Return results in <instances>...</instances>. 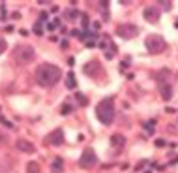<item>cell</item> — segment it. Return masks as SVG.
Listing matches in <instances>:
<instances>
[{"label": "cell", "mask_w": 178, "mask_h": 173, "mask_svg": "<svg viewBox=\"0 0 178 173\" xmlns=\"http://www.w3.org/2000/svg\"><path fill=\"white\" fill-rule=\"evenodd\" d=\"M60 77H62V72H60L58 66L54 64H39L38 70H36V81H38V85L45 86V89H49V86H54L60 81Z\"/></svg>", "instance_id": "obj_1"}, {"label": "cell", "mask_w": 178, "mask_h": 173, "mask_svg": "<svg viewBox=\"0 0 178 173\" xmlns=\"http://www.w3.org/2000/svg\"><path fill=\"white\" fill-rule=\"evenodd\" d=\"M96 117L99 119L101 124H111L114 119V104H113V98H105L101 100L96 107Z\"/></svg>", "instance_id": "obj_2"}, {"label": "cell", "mask_w": 178, "mask_h": 173, "mask_svg": "<svg viewBox=\"0 0 178 173\" xmlns=\"http://www.w3.org/2000/svg\"><path fill=\"white\" fill-rule=\"evenodd\" d=\"M32 58H34V47L32 45H17V47L13 49V60L17 64H28V62H32Z\"/></svg>", "instance_id": "obj_3"}, {"label": "cell", "mask_w": 178, "mask_h": 173, "mask_svg": "<svg viewBox=\"0 0 178 173\" xmlns=\"http://www.w3.org/2000/svg\"><path fill=\"white\" fill-rule=\"evenodd\" d=\"M144 45H146V49H148L152 55H159V53H163V51H165L167 42L161 36H157V34H152V36L146 38Z\"/></svg>", "instance_id": "obj_4"}, {"label": "cell", "mask_w": 178, "mask_h": 173, "mask_svg": "<svg viewBox=\"0 0 178 173\" xmlns=\"http://www.w3.org/2000/svg\"><path fill=\"white\" fill-rule=\"evenodd\" d=\"M139 34V27L137 25H131V23H126V25H118L116 28V36L122 38V40H131Z\"/></svg>", "instance_id": "obj_5"}, {"label": "cell", "mask_w": 178, "mask_h": 173, "mask_svg": "<svg viewBox=\"0 0 178 173\" xmlns=\"http://www.w3.org/2000/svg\"><path fill=\"white\" fill-rule=\"evenodd\" d=\"M98 164V156H96V152L92 149H84L83 154H81L79 158V166L83 167V169H90V167H94Z\"/></svg>", "instance_id": "obj_6"}, {"label": "cell", "mask_w": 178, "mask_h": 173, "mask_svg": "<svg viewBox=\"0 0 178 173\" xmlns=\"http://www.w3.org/2000/svg\"><path fill=\"white\" fill-rule=\"evenodd\" d=\"M83 70H84V74L88 75V77H96V79H98V74H103V70H101V64L98 62V60L86 62Z\"/></svg>", "instance_id": "obj_7"}, {"label": "cell", "mask_w": 178, "mask_h": 173, "mask_svg": "<svg viewBox=\"0 0 178 173\" xmlns=\"http://www.w3.org/2000/svg\"><path fill=\"white\" fill-rule=\"evenodd\" d=\"M142 15H144V19L148 23H157V21H159V17H161V12L156 6H148V8H144Z\"/></svg>", "instance_id": "obj_8"}, {"label": "cell", "mask_w": 178, "mask_h": 173, "mask_svg": "<svg viewBox=\"0 0 178 173\" xmlns=\"http://www.w3.org/2000/svg\"><path fill=\"white\" fill-rule=\"evenodd\" d=\"M62 141H64V130L56 128L54 132L49 134V137L45 139V143H49V145H62Z\"/></svg>", "instance_id": "obj_9"}, {"label": "cell", "mask_w": 178, "mask_h": 173, "mask_svg": "<svg viewBox=\"0 0 178 173\" xmlns=\"http://www.w3.org/2000/svg\"><path fill=\"white\" fill-rule=\"evenodd\" d=\"M15 147H17L21 152H34L36 151L34 143H30V141H26V139H17L15 141Z\"/></svg>", "instance_id": "obj_10"}, {"label": "cell", "mask_w": 178, "mask_h": 173, "mask_svg": "<svg viewBox=\"0 0 178 173\" xmlns=\"http://www.w3.org/2000/svg\"><path fill=\"white\" fill-rule=\"evenodd\" d=\"M157 85H159L161 98H163V100H171V98H172V89H171V83H157Z\"/></svg>", "instance_id": "obj_11"}, {"label": "cell", "mask_w": 178, "mask_h": 173, "mask_svg": "<svg viewBox=\"0 0 178 173\" xmlns=\"http://www.w3.org/2000/svg\"><path fill=\"white\" fill-rule=\"evenodd\" d=\"M111 145H113L114 149H122V147L126 145V137L122 134H113L111 136Z\"/></svg>", "instance_id": "obj_12"}, {"label": "cell", "mask_w": 178, "mask_h": 173, "mask_svg": "<svg viewBox=\"0 0 178 173\" xmlns=\"http://www.w3.org/2000/svg\"><path fill=\"white\" fill-rule=\"evenodd\" d=\"M51 169H53L54 173H60V171L64 169V160L60 158V156H56V158L53 160V166H51Z\"/></svg>", "instance_id": "obj_13"}, {"label": "cell", "mask_w": 178, "mask_h": 173, "mask_svg": "<svg viewBox=\"0 0 178 173\" xmlns=\"http://www.w3.org/2000/svg\"><path fill=\"white\" fill-rule=\"evenodd\" d=\"M66 86L68 89H77V83H75V74L69 72L68 75H66Z\"/></svg>", "instance_id": "obj_14"}, {"label": "cell", "mask_w": 178, "mask_h": 173, "mask_svg": "<svg viewBox=\"0 0 178 173\" xmlns=\"http://www.w3.org/2000/svg\"><path fill=\"white\" fill-rule=\"evenodd\" d=\"M41 169H39V164L38 162H28L26 164V173H39Z\"/></svg>", "instance_id": "obj_15"}, {"label": "cell", "mask_w": 178, "mask_h": 173, "mask_svg": "<svg viewBox=\"0 0 178 173\" xmlns=\"http://www.w3.org/2000/svg\"><path fill=\"white\" fill-rule=\"evenodd\" d=\"M75 100H77L81 105H86V104H88V98H86V96H83L81 92H75Z\"/></svg>", "instance_id": "obj_16"}, {"label": "cell", "mask_w": 178, "mask_h": 173, "mask_svg": "<svg viewBox=\"0 0 178 173\" xmlns=\"http://www.w3.org/2000/svg\"><path fill=\"white\" fill-rule=\"evenodd\" d=\"M64 13H66V17H68V19H77L79 15H81L79 12H75V9H66Z\"/></svg>", "instance_id": "obj_17"}, {"label": "cell", "mask_w": 178, "mask_h": 173, "mask_svg": "<svg viewBox=\"0 0 178 173\" xmlns=\"http://www.w3.org/2000/svg\"><path fill=\"white\" fill-rule=\"evenodd\" d=\"M34 34H38V36H41V34H43V25L39 21L34 25Z\"/></svg>", "instance_id": "obj_18"}, {"label": "cell", "mask_w": 178, "mask_h": 173, "mask_svg": "<svg viewBox=\"0 0 178 173\" xmlns=\"http://www.w3.org/2000/svg\"><path fill=\"white\" fill-rule=\"evenodd\" d=\"M81 21H83V28H88V15L83 13L81 15Z\"/></svg>", "instance_id": "obj_19"}, {"label": "cell", "mask_w": 178, "mask_h": 173, "mask_svg": "<svg viewBox=\"0 0 178 173\" xmlns=\"http://www.w3.org/2000/svg\"><path fill=\"white\" fill-rule=\"evenodd\" d=\"M148 164H150V162H148V160H141V162H139V164H137V167H135V169H137V171H141V169H142V167H144V166H148Z\"/></svg>", "instance_id": "obj_20"}, {"label": "cell", "mask_w": 178, "mask_h": 173, "mask_svg": "<svg viewBox=\"0 0 178 173\" xmlns=\"http://www.w3.org/2000/svg\"><path fill=\"white\" fill-rule=\"evenodd\" d=\"M6 49H8V43H6V40H0V55H2Z\"/></svg>", "instance_id": "obj_21"}, {"label": "cell", "mask_w": 178, "mask_h": 173, "mask_svg": "<svg viewBox=\"0 0 178 173\" xmlns=\"http://www.w3.org/2000/svg\"><path fill=\"white\" fill-rule=\"evenodd\" d=\"M84 45H86V47H96V40H94V38H88Z\"/></svg>", "instance_id": "obj_22"}, {"label": "cell", "mask_w": 178, "mask_h": 173, "mask_svg": "<svg viewBox=\"0 0 178 173\" xmlns=\"http://www.w3.org/2000/svg\"><path fill=\"white\" fill-rule=\"evenodd\" d=\"M0 124H4V126H8V128H11V126H13L11 123H8V120H6V119H4V117H0Z\"/></svg>", "instance_id": "obj_23"}, {"label": "cell", "mask_w": 178, "mask_h": 173, "mask_svg": "<svg viewBox=\"0 0 178 173\" xmlns=\"http://www.w3.org/2000/svg\"><path fill=\"white\" fill-rule=\"evenodd\" d=\"M165 145H167L165 139H156V147H165Z\"/></svg>", "instance_id": "obj_24"}, {"label": "cell", "mask_w": 178, "mask_h": 173, "mask_svg": "<svg viewBox=\"0 0 178 173\" xmlns=\"http://www.w3.org/2000/svg\"><path fill=\"white\" fill-rule=\"evenodd\" d=\"M159 6H161V8H165V9H171V8H172V4H171V2H161Z\"/></svg>", "instance_id": "obj_25"}, {"label": "cell", "mask_w": 178, "mask_h": 173, "mask_svg": "<svg viewBox=\"0 0 178 173\" xmlns=\"http://www.w3.org/2000/svg\"><path fill=\"white\" fill-rule=\"evenodd\" d=\"M69 111H71V105H64V107H62V113H64V115H68Z\"/></svg>", "instance_id": "obj_26"}, {"label": "cell", "mask_w": 178, "mask_h": 173, "mask_svg": "<svg viewBox=\"0 0 178 173\" xmlns=\"http://www.w3.org/2000/svg\"><path fill=\"white\" fill-rule=\"evenodd\" d=\"M0 17L6 19V8H4V6H0Z\"/></svg>", "instance_id": "obj_27"}, {"label": "cell", "mask_w": 178, "mask_h": 173, "mask_svg": "<svg viewBox=\"0 0 178 173\" xmlns=\"http://www.w3.org/2000/svg\"><path fill=\"white\" fill-rule=\"evenodd\" d=\"M101 17H103V19H107V21H109V12H107V9H105V12L101 13Z\"/></svg>", "instance_id": "obj_28"}, {"label": "cell", "mask_w": 178, "mask_h": 173, "mask_svg": "<svg viewBox=\"0 0 178 173\" xmlns=\"http://www.w3.org/2000/svg\"><path fill=\"white\" fill-rule=\"evenodd\" d=\"M60 47H62V49H68V42H66V40H62V43H60Z\"/></svg>", "instance_id": "obj_29"}, {"label": "cell", "mask_w": 178, "mask_h": 173, "mask_svg": "<svg viewBox=\"0 0 178 173\" xmlns=\"http://www.w3.org/2000/svg\"><path fill=\"white\" fill-rule=\"evenodd\" d=\"M98 30H99V23L96 21V23H94V32H98Z\"/></svg>", "instance_id": "obj_30"}]
</instances>
